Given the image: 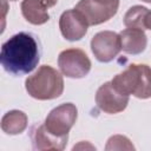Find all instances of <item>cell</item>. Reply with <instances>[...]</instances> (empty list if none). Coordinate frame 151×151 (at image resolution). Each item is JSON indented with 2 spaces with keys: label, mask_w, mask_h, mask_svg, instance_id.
I'll use <instances>...</instances> for the list:
<instances>
[{
  "label": "cell",
  "mask_w": 151,
  "mask_h": 151,
  "mask_svg": "<svg viewBox=\"0 0 151 151\" xmlns=\"http://www.w3.org/2000/svg\"><path fill=\"white\" fill-rule=\"evenodd\" d=\"M40 45L29 32H19L12 35L1 47V65L4 70L20 77L32 72L40 60Z\"/></svg>",
  "instance_id": "cell-1"
},
{
  "label": "cell",
  "mask_w": 151,
  "mask_h": 151,
  "mask_svg": "<svg viewBox=\"0 0 151 151\" xmlns=\"http://www.w3.org/2000/svg\"><path fill=\"white\" fill-rule=\"evenodd\" d=\"M111 84L123 94L147 99L151 97V68L144 64H131L114 76Z\"/></svg>",
  "instance_id": "cell-2"
},
{
  "label": "cell",
  "mask_w": 151,
  "mask_h": 151,
  "mask_svg": "<svg viewBox=\"0 0 151 151\" xmlns=\"http://www.w3.org/2000/svg\"><path fill=\"white\" fill-rule=\"evenodd\" d=\"M27 93L39 100H50L61 96L64 80L61 74L48 65H42L25 81Z\"/></svg>",
  "instance_id": "cell-3"
},
{
  "label": "cell",
  "mask_w": 151,
  "mask_h": 151,
  "mask_svg": "<svg viewBox=\"0 0 151 151\" xmlns=\"http://www.w3.org/2000/svg\"><path fill=\"white\" fill-rule=\"evenodd\" d=\"M78 117V110L74 104L65 103L53 109L45 119L46 129L54 136H67Z\"/></svg>",
  "instance_id": "cell-4"
},
{
  "label": "cell",
  "mask_w": 151,
  "mask_h": 151,
  "mask_svg": "<svg viewBox=\"0 0 151 151\" xmlns=\"http://www.w3.org/2000/svg\"><path fill=\"white\" fill-rule=\"evenodd\" d=\"M58 66L61 73L68 78H84L91 70V61L87 54L79 48H68L60 52Z\"/></svg>",
  "instance_id": "cell-5"
},
{
  "label": "cell",
  "mask_w": 151,
  "mask_h": 151,
  "mask_svg": "<svg viewBox=\"0 0 151 151\" xmlns=\"http://www.w3.org/2000/svg\"><path fill=\"white\" fill-rule=\"evenodd\" d=\"M118 7L119 0H80L74 8L84 14L88 25H99L110 20Z\"/></svg>",
  "instance_id": "cell-6"
},
{
  "label": "cell",
  "mask_w": 151,
  "mask_h": 151,
  "mask_svg": "<svg viewBox=\"0 0 151 151\" xmlns=\"http://www.w3.org/2000/svg\"><path fill=\"white\" fill-rule=\"evenodd\" d=\"M91 50L96 59L100 63L113 60L122 51L119 34L111 31L97 33L91 40Z\"/></svg>",
  "instance_id": "cell-7"
},
{
  "label": "cell",
  "mask_w": 151,
  "mask_h": 151,
  "mask_svg": "<svg viewBox=\"0 0 151 151\" xmlns=\"http://www.w3.org/2000/svg\"><path fill=\"white\" fill-rule=\"evenodd\" d=\"M97 106L105 113H118L125 110L129 104V96L117 91L111 81L103 84L96 93Z\"/></svg>",
  "instance_id": "cell-8"
},
{
  "label": "cell",
  "mask_w": 151,
  "mask_h": 151,
  "mask_svg": "<svg viewBox=\"0 0 151 151\" xmlns=\"http://www.w3.org/2000/svg\"><path fill=\"white\" fill-rule=\"evenodd\" d=\"M88 22L84 14L78 9L65 11L59 19V28L63 37L70 41L80 40L87 32Z\"/></svg>",
  "instance_id": "cell-9"
},
{
  "label": "cell",
  "mask_w": 151,
  "mask_h": 151,
  "mask_svg": "<svg viewBox=\"0 0 151 151\" xmlns=\"http://www.w3.org/2000/svg\"><path fill=\"white\" fill-rule=\"evenodd\" d=\"M57 2L58 0H22V17L33 25H42L50 20L48 9Z\"/></svg>",
  "instance_id": "cell-10"
},
{
  "label": "cell",
  "mask_w": 151,
  "mask_h": 151,
  "mask_svg": "<svg viewBox=\"0 0 151 151\" xmlns=\"http://www.w3.org/2000/svg\"><path fill=\"white\" fill-rule=\"evenodd\" d=\"M31 139L34 150H63L67 144L68 134L54 136L46 129L45 124H40L32 129Z\"/></svg>",
  "instance_id": "cell-11"
},
{
  "label": "cell",
  "mask_w": 151,
  "mask_h": 151,
  "mask_svg": "<svg viewBox=\"0 0 151 151\" xmlns=\"http://www.w3.org/2000/svg\"><path fill=\"white\" fill-rule=\"evenodd\" d=\"M119 38L122 50L129 54H139L147 45V38L139 28H126L119 33Z\"/></svg>",
  "instance_id": "cell-12"
},
{
  "label": "cell",
  "mask_w": 151,
  "mask_h": 151,
  "mask_svg": "<svg viewBox=\"0 0 151 151\" xmlns=\"http://www.w3.org/2000/svg\"><path fill=\"white\" fill-rule=\"evenodd\" d=\"M27 116L19 110H12L4 114L1 119V129L7 134H18L27 127Z\"/></svg>",
  "instance_id": "cell-13"
},
{
  "label": "cell",
  "mask_w": 151,
  "mask_h": 151,
  "mask_svg": "<svg viewBox=\"0 0 151 151\" xmlns=\"http://www.w3.org/2000/svg\"><path fill=\"white\" fill-rule=\"evenodd\" d=\"M149 9L144 6H132L127 9V12L124 15V25L127 28H139V29H146L145 27V19L149 14Z\"/></svg>",
  "instance_id": "cell-14"
},
{
  "label": "cell",
  "mask_w": 151,
  "mask_h": 151,
  "mask_svg": "<svg viewBox=\"0 0 151 151\" xmlns=\"http://www.w3.org/2000/svg\"><path fill=\"white\" fill-rule=\"evenodd\" d=\"M122 149H129L133 150V145L130 143V140L124 136H113L107 140L106 150H122Z\"/></svg>",
  "instance_id": "cell-15"
},
{
  "label": "cell",
  "mask_w": 151,
  "mask_h": 151,
  "mask_svg": "<svg viewBox=\"0 0 151 151\" xmlns=\"http://www.w3.org/2000/svg\"><path fill=\"white\" fill-rule=\"evenodd\" d=\"M145 27H146V29H151V12H149V14L146 15V19H145Z\"/></svg>",
  "instance_id": "cell-16"
},
{
  "label": "cell",
  "mask_w": 151,
  "mask_h": 151,
  "mask_svg": "<svg viewBox=\"0 0 151 151\" xmlns=\"http://www.w3.org/2000/svg\"><path fill=\"white\" fill-rule=\"evenodd\" d=\"M142 1H144V2H147V4H151V0H142Z\"/></svg>",
  "instance_id": "cell-17"
},
{
  "label": "cell",
  "mask_w": 151,
  "mask_h": 151,
  "mask_svg": "<svg viewBox=\"0 0 151 151\" xmlns=\"http://www.w3.org/2000/svg\"><path fill=\"white\" fill-rule=\"evenodd\" d=\"M12 1H15V0H12Z\"/></svg>",
  "instance_id": "cell-18"
}]
</instances>
